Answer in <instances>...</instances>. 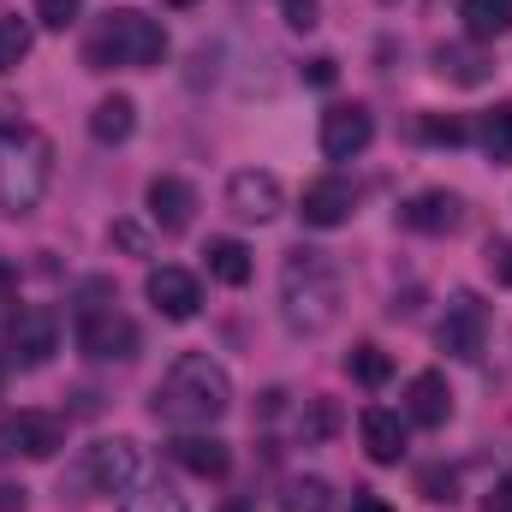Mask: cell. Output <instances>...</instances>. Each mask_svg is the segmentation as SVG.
Returning <instances> with one entry per match:
<instances>
[{
	"instance_id": "cell-29",
	"label": "cell",
	"mask_w": 512,
	"mask_h": 512,
	"mask_svg": "<svg viewBox=\"0 0 512 512\" xmlns=\"http://www.w3.org/2000/svg\"><path fill=\"white\" fill-rule=\"evenodd\" d=\"M417 137H423V143H435V149H459V143L471 137V126H465V120H453V114H423V120H417Z\"/></svg>"
},
{
	"instance_id": "cell-1",
	"label": "cell",
	"mask_w": 512,
	"mask_h": 512,
	"mask_svg": "<svg viewBox=\"0 0 512 512\" xmlns=\"http://www.w3.org/2000/svg\"><path fill=\"white\" fill-rule=\"evenodd\" d=\"M346 304V274L340 262L316 245H292L280 262V322L292 334H328Z\"/></svg>"
},
{
	"instance_id": "cell-8",
	"label": "cell",
	"mask_w": 512,
	"mask_h": 512,
	"mask_svg": "<svg viewBox=\"0 0 512 512\" xmlns=\"http://www.w3.org/2000/svg\"><path fill=\"white\" fill-rule=\"evenodd\" d=\"M137 441L126 435H114V441H96V447H84V465H78V483L84 489H96V495H126L131 483H137Z\"/></svg>"
},
{
	"instance_id": "cell-5",
	"label": "cell",
	"mask_w": 512,
	"mask_h": 512,
	"mask_svg": "<svg viewBox=\"0 0 512 512\" xmlns=\"http://www.w3.org/2000/svg\"><path fill=\"white\" fill-rule=\"evenodd\" d=\"M78 352L90 364H131L137 358V322L114 304H78Z\"/></svg>"
},
{
	"instance_id": "cell-18",
	"label": "cell",
	"mask_w": 512,
	"mask_h": 512,
	"mask_svg": "<svg viewBox=\"0 0 512 512\" xmlns=\"http://www.w3.org/2000/svg\"><path fill=\"white\" fill-rule=\"evenodd\" d=\"M167 453H173V465H185L191 477H227V465H233V447H227L221 435H209V429H185Z\"/></svg>"
},
{
	"instance_id": "cell-6",
	"label": "cell",
	"mask_w": 512,
	"mask_h": 512,
	"mask_svg": "<svg viewBox=\"0 0 512 512\" xmlns=\"http://www.w3.org/2000/svg\"><path fill=\"white\" fill-rule=\"evenodd\" d=\"M483 340H489V304H483L471 286H459V292L447 298L441 322H435V346H441L447 358H459V364H477V358H483Z\"/></svg>"
},
{
	"instance_id": "cell-2",
	"label": "cell",
	"mask_w": 512,
	"mask_h": 512,
	"mask_svg": "<svg viewBox=\"0 0 512 512\" xmlns=\"http://www.w3.org/2000/svg\"><path fill=\"white\" fill-rule=\"evenodd\" d=\"M227 405H233V376L209 352H179L149 399V411L173 429H209L227 417Z\"/></svg>"
},
{
	"instance_id": "cell-3",
	"label": "cell",
	"mask_w": 512,
	"mask_h": 512,
	"mask_svg": "<svg viewBox=\"0 0 512 512\" xmlns=\"http://www.w3.org/2000/svg\"><path fill=\"white\" fill-rule=\"evenodd\" d=\"M48 179H54L48 131H36L6 114L0 120V215H12V221L36 215V203L48 197Z\"/></svg>"
},
{
	"instance_id": "cell-16",
	"label": "cell",
	"mask_w": 512,
	"mask_h": 512,
	"mask_svg": "<svg viewBox=\"0 0 512 512\" xmlns=\"http://www.w3.org/2000/svg\"><path fill=\"white\" fill-rule=\"evenodd\" d=\"M453 417V387L441 370H417L411 382H405V423H417V429H441Z\"/></svg>"
},
{
	"instance_id": "cell-37",
	"label": "cell",
	"mask_w": 512,
	"mask_h": 512,
	"mask_svg": "<svg viewBox=\"0 0 512 512\" xmlns=\"http://www.w3.org/2000/svg\"><path fill=\"white\" fill-rule=\"evenodd\" d=\"M30 501H24V489H12V483H0V512H24Z\"/></svg>"
},
{
	"instance_id": "cell-27",
	"label": "cell",
	"mask_w": 512,
	"mask_h": 512,
	"mask_svg": "<svg viewBox=\"0 0 512 512\" xmlns=\"http://www.w3.org/2000/svg\"><path fill=\"white\" fill-rule=\"evenodd\" d=\"M340 429V405L334 399H304V411H298V435L304 441H328Z\"/></svg>"
},
{
	"instance_id": "cell-35",
	"label": "cell",
	"mask_w": 512,
	"mask_h": 512,
	"mask_svg": "<svg viewBox=\"0 0 512 512\" xmlns=\"http://www.w3.org/2000/svg\"><path fill=\"white\" fill-rule=\"evenodd\" d=\"M483 512H512V465L495 477V489L483 495Z\"/></svg>"
},
{
	"instance_id": "cell-11",
	"label": "cell",
	"mask_w": 512,
	"mask_h": 512,
	"mask_svg": "<svg viewBox=\"0 0 512 512\" xmlns=\"http://www.w3.org/2000/svg\"><path fill=\"white\" fill-rule=\"evenodd\" d=\"M143 292H149L155 316H167V322H191V316L203 310V286H197V274H191V268H173V262L149 268Z\"/></svg>"
},
{
	"instance_id": "cell-19",
	"label": "cell",
	"mask_w": 512,
	"mask_h": 512,
	"mask_svg": "<svg viewBox=\"0 0 512 512\" xmlns=\"http://www.w3.org/2000/svg\"><path fill=\"white\" fill-rule=\"evenodd\" d=\"M358 435H364V453H370L376 465H399V459H405V417H399V411H387V405H364Z\"/></svg>"
},
{
	"instance_id": "cell-12",
	"label": "cell",
	"mask_w": 512,
	"mask_h": 512,
	"mask_svg": "<svg viewBox=\"0 0 512 512\" xmlns=\"http://www.w3.org/2000/svg\"><path fill=\"white\" fill-rule=\"evenodd\" d=\"M376 143V120H370V108H358V102H334L328 114H322V155L328 161H352V155H364Z\"/></svg>"
},
{
	"instance_id": "cell-4",
	"label": "cell",
	"mask_w": 512,
	"mask_h": 512,
	"mask_svg": "<svg viewBox=\"0 0 512 512\" xmlns=\"http://www.w3.org/2000/svg\"><path fill=\"white\" fill-rule=\"evenodd\" d=\"M84 60H90V72H114V66L120 72H155L167 60V30H161V18H149L137 6H114L90 30Z\"/></svg>"
},
{
	"instance_id": "cell-20",
	"label": "cell",
	"mask_w": 512,
	"mask_h": 512,
	"mask_svg": "<svg viewBox=\"0 0 512 512\" xmlns=\"http://www.w3.org/2000/svg\"><path fill=\"white\" fill-rule=\"evenodd\" d=\"M131 131H137V102H131V96H102V102L90 108V137H96L102 149L126 143Z\"/></svg>"
},
{
	"instance_id": "cell-22",
	"label": "cell",
	"mask_w": 512,
	"mask_h": 512,
	"mask_svg": "<svg viewBox=\"0 0 512 512\" xmlns=\"http://www.w3.org/2000/svg\"><path fill=\"white\" fill-rule=\"evenodd\" d=\"M203 256H209V274H215L221 286H245V280L256 274L251 245H239V239H209V245H203Z\"/></svg>"
},
{
	"instance_id": "cell-39",
	"label": "cell",
	"mask_w": 512,
	"mask_h": 512,
	"mask_svg": "<svg viewBox=\"0 0 512 512\" xmlns=\"http://www.w3.org/2000/svg\"><path fill=\"white\" fill-rule=\"evenodd\" d=\"M161 6H179V12H185V6H197V0H161Z\"/></svg>"
},
{
	"instance_id": "cell-24",
	"label": "cell",
	"mask_w": 512,
	"mask_h": 512,
	"mask_svg": "<svg viewBox=\"0 0 512 512\" xmlns=\"http://www.w3.org/2000/svg\"><path fill=\"white\" fill-rule=\"evenodd\" d=\"M280 512H334L328 477H286L280 483Z\"/></svg>"
},
{
	"instance_id": "cell-38",
	"label": "cell",
	"mask_w": 512,
	"mask_h": 512,
	"mask_svg": "<svg viewBox=\"0 0 512 512\" xmlns=\"http://www.w3.org/2000/svg\"><path fill=\"white\" fill-rule=\"evenodd\" d=\"M310 84H322V90L334 84V60H328V54H322V60H310Z\"/></svg>"
},
{
	"instance_id": "cell-13",
	"label": "cell",
	"mask_w": 512,
	"mask_h": 512,
	"mask_svg": "<svg viewBox=\"0 0 512 512\" xmlns=\"http://www.w3.org/2000/svg\"><path fill=\"white\" fill-rule=\"evenodd\" d=\"M149 221H155L167 239H179V233L197 221V185L179 179V173H155V179H149Z\"/></svg>"
},
{
	"instance_id": "cell-30",
	"label": "cell",
	"mask_w": 512,
	"mask_h": 512,
	"mask_svg": "<svg viewBox=\"0 0 512 512\" xmlns=\"http://www.w3.org/2000/svg\"><path fill=\"white\" fill-rule=\"evenodd\" d=\"M84 12V0H36V24L42 30H72Z\"/></svg>"
},
{
	"instance_id": "cell-15",
	"label": "cell",
	"mask_w": 512,
	"mask_h": 512,
	"mask_svg": "<svg viewBox=\"0 0 512 512\" xmlns=\"http://www.w3.org/2000/svg\"><path fill=\"white\" fill-rule=\"evenodd\" d=\"M399 227L429 233V239L459 233V227H465V203H459L453 191H417V197H405V203H399Z\"/></svg>"
},
{
	"instance_id": "cell-32",
	"label": "cell",
	"mask_w": 512,
	"mask_h": 512,
	"mask_svg": "<svg viewBox=\"0 0 512 512\" xmlns=\"http://www.w3.org/2000/svg\"><path fill=\"white\" fill-rule=\"evenodd\" d=\"M453 483H459V477H453V471H441V465H429V471L417 477L423 501H435V507H441V501H453Z\"/></svg>"
},
{
	"instance_id": "cell-17",
	"label": "cell",
	"mask_w": 512,
	"mask_h": 512,
	"mask_svg": "<svg viewBox=\"0 0 512 512\" xmlns=\"http://www.w3.org/2000/svg\"><path fill=\"white\" fill-rule=\"evenodd\" d=\"M435 72L447 78V84H459V90H477V84H489L495 78V60L483 54V42H435Z\"/></svg>"
},
{
	"instance_id": "cell-34",
	"label": "cell",
	"mask_w": 512,
	"mask_h": 512,
	"mask_svg": "<svg viewBox=\"0 0 512 512\" xmlns=\"http://www.w3.org/2000/svg\"><path fill=\"white\" fill-rule=\"evenodd\" d=\"M489 274L501 280V286H512V239H489Z\"/></svg>"
},
{
	"instance_id": "cell-23",
	"label": "cell",
	"mask_w": 512,
	"mask_h": 512,
	"mask_svg": "<svg viewBox=\"0 0 512 512\" xmlns=\"http://www.w3.org/2000/svg\"><path fill=\"white\" fill-rule=\"evenodd\" d=\"M477 143L495 167H512V102H495L483 120H477Z\"/></svg>"
},
{
	"instance_id": "cell-7",
	"label": "cell",
	"mask_w": 512,
	"mask_h": 512,
	"mask_svg": "<svg viewBox=\"0 0 512 512\" xmlns=\"http://www.w3.org/2000/svg\"><path fill=\"white\" fill-rule=\"evenodd\" d=\"M60 346V316L48 304H18L12 310V334H6V358L18 370H42Z\"/></svg>"
},
{
	"instance_id": "cell-14",
	"label": "cell",
	"mask_w": 512,
	"mask_h": 512,
	"mask_svg": "<svg viewBox=\"0 0 512 512\" xmlns=\"http://www.w3.org/2000/svg\"><path fill=\"white\" fill-rule=\"evenodd\" d=\"M352 209H358V191L346 185V179H310L304 185V203H298V215H304V227H316V233H334V227H346L352 221Z\"/></svg>"
},
{
	"instance_id": "cell-10",
	"label": "cell",
	"mask_w": 512,
	"mask_h": 512,
	"mask_svg": "<svg viewBox=\"0 0 512 512\" xmlns=\"http://www.w3.org/2000/svg\"><path fill=\"white\" fill-rule=\"evenodd\" d=\"M227 209L239 215V221H274L280 209H286V185L268 173V167H239L233 179H227Z\"/></svg>"
},
{
	"instance_id": "cell-26",
	"label": "cell",
	"mask_w": 512,
	"mask_h": 512,
	"mask_svg": "<svg viewBox=\"0 0 512 512\" xmlns=\"http://www.w3.org/2000/svg\"><path fill=\"white\" fill-rule=\"evenodd\" d=\"M120 512H191V507H185V495L173 483H143L137 495L120 501Z\"/></svg>"
},
{
	"instance_id": "cell-36",
	"label": "cell",
	"mask_w": 512,
	"mask_h": 512,
	"mask_svg": "<svg viewBox=\"0 0 512 512\" xmlns=\"http://www.w3.org/2000/svg\"><path fill=\"white\" fill-rule=\"evenodd\" d=\"M352 512H393L382 501V495H370V489H358V495H352Z\"/></svg>"
},
{
	"instance_id": "cell-21",
	"label": "cell",
	"mask_w": 512,
	"mask_h": 512,
	"mask_svg": "<svg viewBox=\"0 0 512 512\" xmlns=\"http://www.w3.org/2000/svg\"><path fill=\"white\" fill-rule=\"evenodd\" d=\"M459 18H465L471 42H501L512 30V0H459Z\"/></svg>"
},
{
	"instance_id": "cell-25",
	"label": "cell",
	"mask_w": 512,
	"mask_h": 512,
	"mask_svg": "<svg viewBox=\"0 0 512 512\" xmlns=\"http://www.w3.org/2000/svg\"><path fill=\"white\" fill-rule=\"evenodd\" d=\"M30 42H36L30 18H18V12H0V78H6V72H18V66L30 60Z\"/></svg>"
},
{
	"instance_id": "cell-33",
	"label": "cell",
	"mask_w": 512,
	"mask_h": 512,
	"mask_svg": "<svg viewBox=\"0 0 512 512\" xmlns=\"http://www.w3.org/2000/svg\"><path fill=\"white\" fill-rule=\"evenodd\" d=\"M280 12H286L292 30H316L322 24V0H280Z\"/></svg>"
},
{
	"instance_id": "cell-9",
	"label": "cell",
	"mask_w": 512,
	"mask_h": 512,
	"mask_svg": "<svg viewBox=\"0 0 512 512\" xmlns=\"http://www.w3.org/2000/svg\"><path fill=\"white\" fill-rule=\"evenodd\" d=\"M60 447H66V417H54V411H18V417H0V453L54 459Z\"/></svg>"
},
{
	"instance_id": "cell-31",
	"label": "cell",
	"mask_w": 512,
	"mask_h": 512,
	"mask_svg": "<svg viewBox=\"0 0 512 512\" xmlns=\"http://www.w3.org/2000/svg\"><path fill=\"white\" fill-rule=\"evenodd\" d=\"M108 245H120L126 256H149V233H143L137 221H114V227H108Z\"/></svg>"
},
{
	"instance_id": "cell-28",
	"label": "cell",
	"mask_w": 512,
	"mask_h": 512,
	"mask_svg": "<svg viewBox=\"0 0 512 512\" xmlns=\"http://www.w3.org/2000/svg\"><path fill=\"white\" fill-rule=\"evenodd\" d=\"M346 370H352V376H358L364 387H382L387 376H393V358H387L382 346H370V340H364V346H352V358H346Z\"/></svg>"
}]
</instances>
